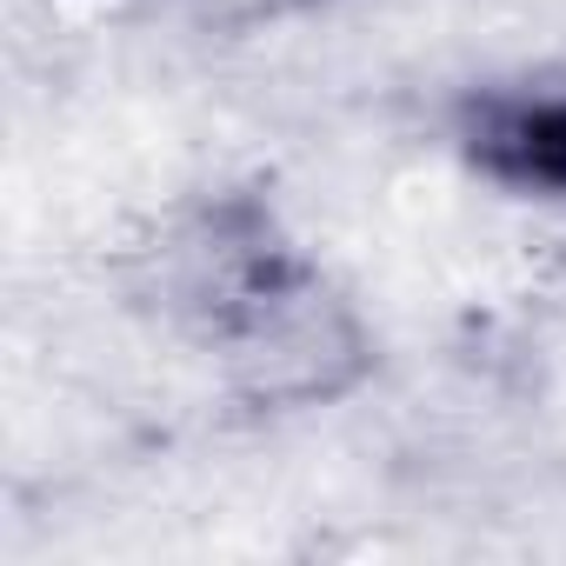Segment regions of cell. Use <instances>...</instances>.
<instances>
[{
	"label": "cell",
	"mask_w": 566,
	"mask_h": 566,
	"mask_svg": "<svg viewBox=\"0 0 566 566\" xmlns=\"http://www.w3.org/2000/svg\"><path fill=\"white\" fill-rule=\"evenodd\" d=\"M193 340L213 354L220 387L247 413H273V420L340 407L380 374L374 321L301 240L260 260L193 327Z\"/></svg>",
	"instance_id": "6da1fadb"
},
{
	"label": "cell",
	"mask_w": 566,
	"mask_h": 566,
	"mask_svg": "<svg viewBox=\"0 0 566 566\" xmlns=\"http://www.w3.org/2000/svg\"><path fill=\"white\" fill-rule=\"evenodd\" d=\"M447 147L480 187L566 207V67H526L460 87L447 107Z\"/></svg>",
	"instance_id": "7a4b0ae2"
},
{
	"label": "cell",
	"mask_w": 566,
	"mask_h": 566,
	"mask_svg": "<svg viewBox=\"0 0 566 566\" xmlns=\"http://www.w3.org/2000/svg\"><path fill=\"white\" fill-rule=\"evenodd\" d=\"M167 14L193 21V28H220V34H240L253 21H273V14H287L294 0H160Z\"/></svg>",
	"instance_id": "3957f363"
},
{
	"label": "cell",
	"mask_w": 566,
	"mask_h": 566,
	"mask_svg": "<svg viewBox=\"0 0 566 566\" xmlns=\"http://www.w3.org/2000/svg\"><path fill=\"white\" fill-rule=\"evenodd\" d=\"M294 8H327V0H294Z\"/></svg>",
	"instance_id": "277c9868"
}]
</instances>
